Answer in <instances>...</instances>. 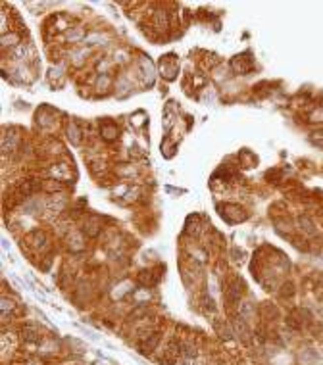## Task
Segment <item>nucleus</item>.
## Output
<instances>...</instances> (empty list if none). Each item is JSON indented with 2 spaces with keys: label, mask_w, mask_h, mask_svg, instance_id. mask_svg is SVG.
<instances>
[{
  "label": "nucleus",
  "mask_w": 323,
  "mask_h": 365,
  "mask_svg": "<svg viewBox=\"0 0 323 365\" xmlns=\"http://www.w3.org/2000/svg\"><path fill=\"white\" fill-rule=\"evenodd\" d=\"M294 292H296V288H294L292 283H283V284H281V292H279L281 298H292Z\"/></svg>",
  "instance_id": "6"
},
{
  "label": "nucleus",
  "mask_w": 323,
  "mask_h": 365,
  "mask_svg": "<svg viewBox=\"0 0 323 365\" xmlns=\"http://www.w3.org/2000/svg\"><path fill=\"white\" fill-rule=\"evenodd\" d=\"M181 354H183L185 358L193 360V358H197V346H195L193 342H183V344H181Z\"/></svg>",
  "instance_id": "5"
},
{
  "label": "nucleus",
  "mask_w": 323,
  "mask_h": 365,
  "mask_svg": "<svg viewBox=\"0 0 323 365\" xmlns=\"http://www.w3.org/2000/svg\"><path fill=\"white\" fill-rule=\"evenodd\" d=\"M260 315H262V319L271 321V319H277V317H279V312H277V308H275V306H271V304H264V306H262V310H260Z\"/></svg>",
  "instance_id": "4"
},
{
  "label": "nucleus",
  "mask_w": 323,
  "mask_h": 365,
  "mask_svg": "<svg viewBox=\"0 0 323 365\" xmlns=\"http://www.w3.org/2000/svg\"><path fill=\"white\" fill-rule=\"evenodd\" d=\"M227 300L229 302H239L241 300V296L244 294V284H242V281H233L231 284H229V288H227Z\"/></svg>",
  "instance_id": "3"
},
{
  "label": "nucleus",
  "mask_w": 323,
  "mask_h": 365,
  "mask_svg": "<svg viewBox=\"0 0 323 365\" xmlns=\"http://www.w3.org/2000/svg\"><path fill=\"white\" fill-rule=\"evenodd\" d=\"M21 340H23V342H33V344H37V342L42 340V334H40L39 329L33 327V325H25V327H21Z\"/></svg>",
  "instance_id": "2"
},
{
  "label": "nucleus",
  "mask_w": 323,
  "mask_h": 365,
  "mask_svg": "<svg viewBox=\"0 0 323 365\" xmlns=\"http://www.w3.org/2000/svg\"><path fill=\"white\" fill-rule=\"evenodd\" d=\"M233 334H237L239 338H241V342H244V344H248L252 338V330L248 329V325H246V319L239 313L237 317L233 319Z\"/></svg>",
  "instance_id": "1"
}]
</instances>
